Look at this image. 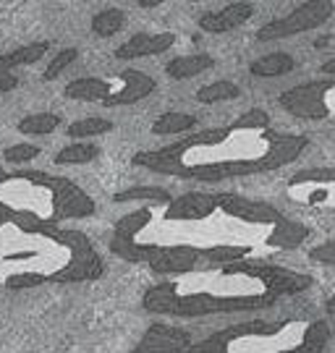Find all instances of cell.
Masks as SVG:
<instances>
[{"instance_id":"cell-1","label":"cell","mask_w":335,"mask_h":353,"mask_svg":"<svg viewBox=\"0 0 335 353\" xmlns=\"http://www.w3.org/2000/svg\"><path fill=\"white\" fill-rule=\"evenodd\" d=\"M309 147L304 134L275 131L270 115L254 108L228 126L204 128L160 150L137 152L131 163L152 173L202 183L273 173L296 163Z\"/></svg>"},{"instance_id":"cell-2","label":"cell","mask_w":335,"mask_h":353,"mask_svg":"<svg viewBox=\"0 0 335 353\" xmlns=\"http://www.w3.org/2000/svg\"><path fill=\"white\" fill-rule=\"evenodd\" d=\"M312 285V275L273 259H241L207 265L173 280H162L144 293L142 306L149 314L197 319L212 314L257 312L296 296Z\"/></svg>"},{"instance_id":"cell-3","label":"cell","mask_w":335,"mask_h":353,"mask_svg":"<svg viewBox=\"0 0 335 353\" xmlns=\"http://www.w3.org/2000/svg\"><path fill=\"white\" fill-rule=\"evenodd\" d=\"M330 335V322L323 316L247 319L191 343L186 353H325Z\"/></svg>"},{"instance_id":"cell-4","label":"cell","mask_w":335,"mask_h":353,"mask_svg":"<svg viewBox=\"0 0 335 353\" xmlns=\"http://www.w3.org/2000/svg\"><path fill=\"white\" fill-rule=\"evenodd\" d=\"M157 89V81L144 71L126 68L118 71L115 79H102V76H82L68 81L63 94L68 100L79 102H99L105 108H121V105H137L147 100Z\"/></svg>"},{"instance_id":"cell-5","label":"cell","mask_w":335,"mask_h":353,"mask_svg":"<svg viewBox=\"0 0 335 353\" xmlns=\"http://www.w3.org/2000/svg\"><path fill=\"white\" fill-rule=\"evenodd\" d=\"M280 108L301 121H335V79H314L280 94Z\"/></svg>"},{"instance_id":"cell-6","label":"cell","mask_w":335,"mask_h":353,"mask_svg":"<svg viewBox=\"0 0 335 353\" xmlns=\"http://www.w3.org/2000/svg\"><path fill=\"white\" fill-rule=\"evenodd\" d=\"M335 13L333 0H304L301 6L291 8L286 16L273 19L267 24L257 29V39L260 42H275V39H288L312 32V29H320L323 24H327Z\"/></svg>"},{"instance_id":"cell-7","label":"cell","mask_w":335,"mask_h":353,"mask_svg":"<svg viewBox=\"0 0 335 353\" xmlns=\"http://www.w3.org/2000/svg\"><path fill=\"white\" fill-rule=\"evenodd\" d=\"M288 202L304 210L335 212V168H309L298 170L286 183Z\"/></svg>"},{"instance_id":"cell-8","label":"cell","mask_w":335,"mask_h":353,"mask_svg":"<svg viewBox=\"0 0 335 353\" xmlns=\"http://www.w3.org/2000/svg\"><path fill=\"white\" fill-rule=\"evenodd\" d=\"M191 343L194 341L186 330L171 327V325H152L131 353H186Z\"/></svg>"},{"instance_id":"cell-9","label":"cell","mask_w":335,"mask_h":353,"mask_svg":"<svg viewBox=\"0 0 335 353\" xmlns=\"http://www.w3.org/2000/svg\"><path fill=\"white\" fill-rule=\"evenodd\" d=\"M175 45L173 32H137L134 37H128L115 50L118 61H137V58H149V55H160L171 50Z\"/></svg>"},{"instance_id":"cell-10","label":"cell","mask_w":335,"mask_h":353,"mask_svg":"<svg viewBox=\"0 0 335 353\" xmlns=\"http://www.w3.org/2000/svg\"><path fill=\"white\" fill-rule=\"evenodd\" d=\"M251 16H254V6L247 0H238V3H231L220 11L199 16V29L207 34H225V32H233L238 26H244Z\"/></svg>"},{"instance_id":"cell-11","label":"cell","mask_w":335,"mask_h":353,"mask_svg":"<svg viewBox=\"0 0 335 353\" xmlns=\"http://www.w3.org/2000/svg\"><path fill=\"white\" fill-rule=\"evenodd\" d=\"M215 65V58L207 55V52H191V55H178L171 63L165 65V74L171 79H191V76H199L204 71H210Z\"/></svg>"},{"instance_id":"cell-12","label":"cell","mask_w":335,"mask_h":353,"mask_svg":"<svg viewBox=\"0 0 335 353\" xmlns=\"http://www.w3.org/2000/svg\"><path fill=\"white\" fill-rule=\"evenodd\" d=\"M294 68H296L294 55H288V52H270V55H265L260 61H254L249 71H251V76H260V79H278V76L291 74Z\"/></svg>"},{"instance_id":"cell-13","label":"cell","mask_w":335,"mask_h":353,"mask_svg":"<svg viewBox=\"0 0 335 353\" xmlns=\"http://www.w3.org/2000/svg\"><path fill=\"white\" fill-rule=\"evenodd\" d=\"M48 48H50L48 42H32V45H24L19 50L0 55V74H13V68H19V65L37 63L39 58L48 52Z\"/></svg>"},{"instance_id":"cell-14","label":"cell","mask_w":335,"mask_h":353,"mask_svg":"<svg viewBox=\"0 0 335 353\" xmlns=\"http://www.w3.org/2000/svg\"><path fill=\"white\" fill-rule=\"evenodd\" d=\"M197 126V118L189 113H162L155 123H152V134L155 137H175V134H186Z\"/></svg>"},{"instance_id":"cell-15","label":"cell","mask_w":335,"mask_h":353,"mask_svg":"<svg viewBox=\"0 0 335 353\" xmlns=\"http://www.w3.org/2000/svg\"><path fill=\"white\" fill-rule=\"evenodd\" d=\"M61 123V115L55 113H32L21 118L19 121V134H24V137H48L52 134L55 128Z\"/></svg>"},{"instance_id":"cell-16","label":"cell","mask_w":335,"mask_h":353,"mask_svg":"<svg viewBox=\"0 0 335 353\" xmlns=\"http://www.w3.org/2000/svg\"><path fill=\"white\" fill-rule=\"evenodd\" d=\"M238 94H241V89H238V84H233V81H212V84H204L202 89H197V100L202 102V105L236 100Z\"/></svg>"},{"instance_id":"cell-17","label":"cell","mask_w":335,"mask_h":353,"mask_svg":"<svg viewBox=\"0 0 335 353\" xmlns=\"http://www.w3.org/2000/svg\"><path fill=\"white\" fill-rule=\"evenodd\" d=\"M126 24V13L121 8H105V11H99L95 19H92V32L97 34V37H113V34H118Z\"/></svg>"},{"instance_id":"cell-18","label":"cell","mask_w":335,"mask_h":353,"mask_svg":"<svg viewBox=\"0 0 335 353\" xmlns=\"http://www.w3.org/2000/svg\"><path fill=\"white\" fill-rule=\"evenodd\" d=\"M108 131H113L111 121L92 115V118L74 121V123L68 126V137H71V139H89V137H99V134H108Z\"/></svg>"},{"instance_id":"cell-19","label":"cell","mask_w":335,"mask_h":353,"mask_svg":"<svg viewBox=\"0 0 335 353\" xmlns=\"http://www.w3.org/2000/svg\"><path fill=\"white\" fill-rule=\"evenodd\" d=\"M95 157H97V147H95V144H82V141H76V144L63 147V150L55 154V165H87V163H92Z\"/></svg>"},{"instance_id":"cell-20","label":"cell","mask_w":335,"mask_h":353,"mask_svg":"<svg viewBox=\"0 0 335 353\" xmlns=\"http://www.w3.org/2000/svg\"><path fill=\"white\" fill-rule=\"evenodd\" d=\"M115 202H155V204H168L171 202V194L157 186H137V189L121 191L113 196Z\"/></svg>"},{"instance_id":"cell-21","label":"cell","mask_w":335,"mask_h":353,"mask_svg":"<svg viewBox=\"0 0 335 353\" xmlns=\"http://www.w3.org/2000/svg\"><path fill=\"white\" fill-rule=\"evenodd\" d=\"M76 58H79V50L76 48H66V50H58L55 52V58L48 63V68H45V74H42V79L45 81H52V79H58V76L68 68V65L74 63Z\"/></svg>"},{"instance_id":"cell-22","label":"cell","mask_w":335,"mask_h":353,"mask_svg":"<svg viewBox=\"0 0 335 353\" xmlns=\"http://www.w3.org/2000/svg\"><path fill=\"white\" fill-rule=\"evenodd\" d=\"M42 283H50L48 275L42 272H16L11 278H6V288L11 290H29V288H37Z\"/></svg>"},{"instance_id":"cell-23","label":"cell","mask_w":335,"mask_h":353,"mask_svg":"<svg viewBox=\"0 0 335 353\" xmlns=\"http://www.w3.org/2000/svg\"><path fill=\"white\" fill-rule=\"evenodd\" d=\"M37 154H39L37 144H13V147H8V150L3 152L6 163H13V165L29 163V160H35Z\"/></svg>"},{"instance_id":"cell-24","label":"cell","mask_w":335,"mask_h":353,"mask_svg":"<svg viewBox=\"0 0 335 353\" xmlns=\"http://www.w3.org/2000/svg\"><path fill=\"white\" fill-rule=\"evenodd\" d=\"M309 256L314 259V262H320V265L335 267V233H333V239H327L325 243L314 246Z\"/></svg>"},{"instance_id":"cell-25","label":"cell","mask_w":335,"mask_h":353,"mask_svg":"<svg viewBox=\"0 0 335 353\" xmlns=\"http://www.w3.org/2000/svg\"><path fill=\"white\" fill-rule=\"evenodd\" d=\"M16 87H19V79H16V74H0V94L13 92Z\"/></svg>"},{"instance_id":"cell-26","label":"cell","mask_w":335,"mask_h":353,"mask_svg":"<svg viewBox=\"0 0 335 353\" xmlns=\"http://www.w3.org/2000/svg\"><path fill=\"white\" fill-rule=\"evenodd\" d=\"M320 71H323L325 76H330V79H335V58H330V61H325V63L320 65Z\"/></svg>"},{"instance_id":"cell-27","label":"cell","mask_w":335,"mask_h":353,"mask_svg":"<svg viewBox=\"0 0 335 353\" xmlns=\"http://www.w3.org/2000/svg\"><path fill=\"white\" fill-rule=\"evenodd\" d=\"M165 0H139V6L142 8H157V6H162Z\"/></svg>"},{"instance_id":"cell-28","label":"cell","mask_w":335,"mask_h":353,"mask_svg":"<svg viewBox=\"0 0 335 353\" xmlns=\"http://www.w3.org/2000/svg\"><path fill=\"white\" fill-rule=\"evenodd\" d=\"M325 306H327V312L335 316V296H333V299H327V303H325Z\"/></svg>"},{"instance_id":"cell-29","label":"cell","mask_w":335,"mask_h":353,"mask_svg":"<svg viewBox=\"0 0 335 353\" xmlns=\"http://www.w3.org/2000/svg\"><path fill=\"white\" fill-rule=\"evenodd\" d=\"M8 176H11V173H6V170H3V168H0V186H3V183H6V181H8Z\"/></svg>"},{"instance_id":"cell-30","label":"cell","mask_w":335,"mask_h":353,"mask_svg":"<svg viewBox=\"0 0 335 353\" xmlns=\"http://www.w3.org/2000/svg\"><path fill=\"white\" fill-rule=\"evenodd\" d=\"M197 3H199V0H197Z\"/></svg>"}]
</instances>
